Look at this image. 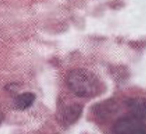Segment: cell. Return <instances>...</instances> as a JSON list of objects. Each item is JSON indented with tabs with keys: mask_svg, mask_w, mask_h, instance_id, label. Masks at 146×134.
<instances>
[{
	"mask_svg": "<svg viewBox=\"0 0 146 134\" xmlns=\"http://www.w3.org/2000/svg\"><path fill=\"white\" fill-rule=\"evenodd\" d=\"M68 89L75 95L82 98L92 97L100 91V82L91 72L82 68L70 70L66 77Z\"/></svg>",
	"mask_w": 146,
	"mask_h": 134,
	"instance_id": "1",
	"label": "cell"
},
{
	"mask_svg": "<svg viewBox=\"0 0 146 134\" xmlns=\"http://www.w3.org/2000/svg\"><path fill=\"white\" fill-rule=\"evenodd\" d=\"M112 131L120 134H144L145 119L129 112L116 120Z\"/></svg>",
	"mask_w": 146,
	"mask_h": 134,
	"instance_id": "2",
	"label": "cell"
},
{
	"mask_svg": "<svg viewBox=\"0 0 146 134\" xmlns=\"http://www.w3.org/2000/svg\"><path fill=\"white\" fill-rule=\"evenodd\" d=\"M83 107L78 103L66 105L60 113V119L63 125H70L76 122L82 113Z\"/></svg>",
	"mask_w": 146,
	"mask_h": 134,
	"instance_id": "3",
	"label": "cell"
},
{
	"mask_svg": "<svg viewBox=\"0 0 146 134\" xmlns=\"http://www.w3.org/2000/svg\"><path fill=\"white\" fill-rule=\"evenodd\" d=\"M130 113L145 119V101L144 98H131L125 101Z\"/></svg>",
	"mask_w": 146,
	"mask_h": 134,
	"instance_id": "4",
	"label": "cell"
},
{
	"mask_svg": "<svg viewBox=\"0 0 146 134\" xmlns=\"http://www.w3.org/2000/svg\"><path fill=\"white\" fill-rule=\"evenodd\" d=\"M35 100V95L31 92H25L18 95L14 101V107L18 110H25L31 107Z\"/></svg>",
	"mask_w": 146,
	"mask_h": 134,
	"instance_id": "5",
	"label": "cell"
},
{
	"mask_svg": "<svg viewBox=\"0 0 146 134\" xmlns=\"http://www.w3.org/2000/svg\"><path fill=\"white\" fill-rule=\"evenodd\" d=\"M117 107L116 104L113 101L106 102L105 103L102 104L101 106H98V112L100 113L99 116L106 117L108 115H111L116 111V108Z\"/></svg>",
	"mask_w": 146,
	"mask_h": 134,
	"instance_id": "6",
	"label": "cell"
},
{
	"mask_svg": "<svg viewBox=\"0 0 146 134\" xmlns=\"http://www.w3.org/2000/svg\"><path fill=\"white\" fill-rule=\"evenodd\" d=\"M3 119V112L0 107V124L1 123V122H2Z\"/></svg>",
	"mask_w": 146,
	"mask_h": 134,
	"instance_id": "7",
	"label": "cell"
}]
</instances>
